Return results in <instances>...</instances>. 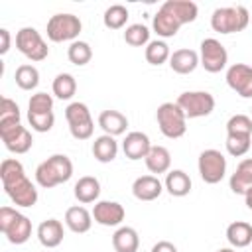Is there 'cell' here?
<instances>
[{"label":"cell","mask_w":252,"mask_h":252,"mask_svg":"<svg viewBox=\"0 0 252 252\" xmlns=\"http://www.w3.org/2000/svg\"><path fill=\"white\" fill-rule=\"evenodd\" d=\"M102 22L108 30H120L126 26L128 22V8L122 6V4H112L104 10V16H102Z\"/></svg>","instance_id":"33"},{"label":"cell","mask_w":252,"mask_h":252,"mask_svg":"<svg viewBox=\"0 0 252 252\" xmlns=\"http://www.w3.org/2000/svg\"><path fill=\"white\" fill-rule=\"evenodd\" d=\"M16 47L22 55H26L30 61H43L49 55V47L43 41L41 33L35 28H22L16 33Z\"/></svg>","instance_id":"6"},{"label":"cell","mask_w":252,"mask_h":252,"mask_svg":"<svg viewBox=\"0 0 252 252\" xmlns=\"http://www.w3.org/2000/svg\"><path fill=\"white\" fill-rule=\"evenodd\" d=\"M0 122H20V108L18 104L4 96L2 98V108H0Z\"/></svg>","instance_id":"41"},{"label":"cell","mask_w":252,"mask_h":252,"mask_svg":"<svg viewBox=\"0 0 252 252\" xmlns=\"http://www.w3.org/2000/svg\"><path fill=\"white\" fill-rule=\"evenodd\" d=\"M126 217V211L116 201H96L93 207V219L94 222L102 226H118Z\"/></svg>","instance_id":"12"},{"label":"cell","mask_w":252,"mask_h":252,"mask_svg":"<svg viewBox=\"0 0 252 252\" xmlns=\"http://www.w3.org/2000/svg\"><path fill=\"white\" fill-rule=\"evenodd\" d=\"M4 191L18 207H33L37 203V189L28 177H22L12 185H4Z\"/></svg>","instance_id":"13"},{"label":"cell","mask_w":252,"mask_h":252,"mask_svg":"<svg viewBox=\"0 0 252 252\" xmlns=\"http://www.w3.org/2000/svg\"><path fill=\"white\" fill-rule=\"evenodd\" d=\"M152 252H177V248L169 240H159V242H156L152 246Z\"/></svg>","instance_id":"43"},{"label":"cell","mask_w":252,"mask_h":252,"mask_svg":"<svg viewBox=\"0 0 252 252\" xmlns=\"http://www.w3.org/2000/svg\"><path fill=\"white\" fill-rule=\"evenodd\" d=\"M152 26H154V32H156L159 37H173V35L179 32L181 22H179L175 16H171L167 10L159 8L158 14L154 16Z\"/></svg>","instance_id":"28"},{"label":"cell","mask_w":252,"mask_h":252,"mask_svg":"<svg viewBox=\"0 0 252 252\" xmlns=\"http://www.w3.org/2000/svg\"><path fill=\"white\" fill-rule=\"evenodd\" d=\"M197 167H199V175L205 183L209 185H215L219 181H222L224 173H226V158L219 152V150H203L201 156H199V161H197Z\"/></svg>","instance_id":"9"},{"label":"cell","mask_w":252,"mask_h":252,"mask_svg":"<svg viewBox=\"0 0 252 252\" xmlns=\"http://www.w3.org/2000/svg\"><path fill=\"white\" fill-rule=\"evenodd\" d=\"M163 185L156 175H142L132 183V193L138 201H154L161 195Z\"/></svg>","instance_id":"16"},{"label":"cell","mask_w":252,"mask_h":252,"mask_svg":"<svg viewBox=\"0 0 252 252\" xmlns=\"http://www.w3.org/2000/svg\"><path fill=\"white\" fill-rule=\"evenodd\" d=\"M144 161H146V167H148L152 173L159 175V173L169 171L171 154H169V150L163 148V146H152V150H150V154L146 156Z\"/></svg>","instance_id":"29"},{"label":"cell","mask_w":252,"mask_h":252,"mask_svg":"<svg viewBox=\"0 0 252 252\" xmlns=\"http://www.w3.org/2000/svg\"><path fill=\"white\" fill-rule=\"evenodd\" d=\"M124 41L132 47H142L150 43V30L144 24H132L124 32Z\"/></svg>","instance_id":"36"},{"label":"cell","mask_w":252,"mask_h":252,"mask_svg":"<svg viewBox=\"0 0 252 252\" xmlns=\"http://www.w3.org/2000/svg\"><path fill=\"white\" fill-rule=\"evenodd\" d=\"M171 57V51H169V45L161 39H154L146 45V61L150 65H161L165 63L167 59Z\"/></svg>","instance_id":"34"},{"label":"cell","mask_w":252,"mask_h":252,"mask_svg":"<svg viewBox=\"0 0 252 252\" xmlns=\"http://www.w3.org/2000/svg\"><path fill=\"white\" fill-rule=\"evenodd\" d=\"M177 104L187 118H201L215 110V96L207 91H185L177 96Z\"/></svg>","instance_id":"7"},{"label":"cell","mask_w":252,"mask_h":252,"mask_svg":"<svg viewBox=\"0 0 252 252\" xmlns=\"http://www.w3.org/2000/svg\"><path fill=\"white\" fill-rule=\"evenodd\" d=\"M250 22V14L244 6H226L217 8L211 16V28L219 33H236L242 32Z\"/></svg>","instance_id":"3"},{"label":"cell","mask_w":252,"mask_h":252,"mask_svg":"<svg viewBox=\"0 0 252 252\" xmlns=\"http://www.w3.org/2000/svg\"><path fill=\"white\" fill-rule=\"evenodd\" d=\"M252 136H244V134H226V152L234 158H242L250 146H252Z\"/></svg>","instance_id":"37"},{"label":"cell","mask_w":252,"mask_h":252,"mask_svg":"<svg viewBox=\"0 0 252 252\" xmlns=\"http://www.w3.org/2000/svg\"><path fill=\"white\" fill-rule=\"evenodd\" d=\"M22 177H26V171H24V165H22L18 159H14V158L2 159V163H0L2 187H4V185H12V183H16V181L22 179Z\"/></svg>","instance_id":"32"},{"label":"cell","mask_w":252,"mask_h":252,"mask_svg":"<svg viewBox=\"0 0 252 252\" xmlns=\"http://www.w3.org/2000/svg\"><path fill=\"white\" fill-rule=\"evenodd\" d=\"M53 94L61 100H69L73 98V94L77 93V81L71 73H59L55 79H53Z\"/></svg>","instance_id":"30"},{"label":"cell","mask_w":252,"mask_h":252,"mask_svg":"<svg viewBox=\"0 0 252 252\" xmlns=\"http://www.w3.org/2000/svg\"><path fill=\"white\" fill-rule=\"evenodd\" d=\"M201 65L205 67V71L209 73H219L226 67L228 63V53L224 49V45L215 39V37H207L201 41V55H199Z\"/></svg>","instance_id":"10"},{"label":"cell","mask_w":252,"mask_h":252,"mask_svg":"<svg viewBox=\"0 0 252 252\" xmlns=\"http://www.w3.org/2000/svg\"><path fill=\"white\" fill-rule=\"evenodd\" d=\"M228 185H230V191L232 193L246 195V191L252 187V158H246V159H242L236 165L234 173L230 175Z\"/></svg>","instance_id":"18"},{"label":"cell","mask_w":252,"mask_h":252,"mask_svg":"<svg viewBox=\"0 0 252 252\" xmlns=\"http://www.w3.org/2000/svg\"><path fill=\"white\" fill-rule=\"evenodd\" d=\"M197 65H201V61H199V53L193 49H175L169 57V67L179 75L193 73Z\"/></svg>","instance_id":"19"},{"label":"cell","mask_w":252,"mask_h":252,"mask_svg":"<svg viewBox=\"0 0 252 252\" xmlns=\"http://www.w3.org/2000/svg\"><path fill=\"white\" fill-rule=\"evenodd\" d=\"M14 79H16V85L22 89V91H33L37 85H39V71L33 67V65H20L14 73Z\"/></svg>","instance_id":"31"},{"label":"cell","mask_w":252,"mask_h":252,"mask_svg":"<svg viewBox=\"0 0 252 252\" xmlns=\"http://www.w3.org/2000/svg\"><path fill=\"white\" fill-rule=\"evenodd\" d=\"M150 150H152V142H150L148 134H144V132H130V134H126V138L122 142L124 156L128 159H134V161L142 159V158L146 159Z\"/></svg>","instance_id":"14"},{"label":"cell","mask_w":252,"mask_h":252,"mask_svg":"<svg viewBox=\"0 0 252 252\" xmlns=\"http://www.w3.org/2000/svg\"><path fill=\"white\" fill-rule=\"evenodd\" d=\"M65 224H67L69 230H73L77 234L89 232L91 230V224H93V213H89L83 205L69 207L65 211Z\"/></svg>","instance_id":"17"},{"label":"cell","mask_w":252,"mask_h":252,"mask_svg":"<svg viewBox=\"0 0 252 252\" xmlns=\"http://www.w3.org/2000/svg\"><path fill=\"white\" fill-rule=\"evenodd\" d=\"M226 134H244L252 136V118L246 114H234L226 122Z\"/></svg>","instance_id":"38"},{"label":"cell","mask_w":252,"mask_h":252,"mask_svg":"<svg viewBox=\"0 0 252 252\" xmlns=\"http://www.w3.org/2000/svg\"><path fill=\"white\" fill-rule=\"evenodd\" d=\"M163 187L167 189V193L171 197H185L191 191V177L183 169H171L165 175Z\"/></svg>","instance_id":"24"},{"label":"cell","mask_w":252,"mask_h":252,"mask_svg":"<svg viewBox=\"0 0 252 252\" xmlns=\"http://www.w3.org/2000/svg\"><path fill=\"white\" fill-rule=\"evenodd\" d=\"M118 154V142L114 140V136H108V134H102L98 138H94L93 142V156L96 161L100 163H108L116 158Z\"/></svg>","instance_id":"27"},{"label":"cell","mask_w":252,"mask_h":252,"mask_svg":"<svg viewBox=\"0 0 252 252\" xmlns=\"http://www.w3.org/2000/svg\"><path fill=\"white\" fill-rule=\"evenodd\" d=\"M226 240L234 248H244L252 244V224L244 220H234L226 226Z\"/></svg>","instance_id":"25"},{"label":"cell","mask_w":252,"mask_h":252,"mask_svg":"<svg viewBox=\"0 0 252 252\" xmlns=\"http://www.w3.org/2000/svg\"><path fill=\"white\" fill-rule=\"evenodd\" d=\"M112 246L116 252H138L140 236L132 226H120L112 234Z\"/></svg>","instance_id":"26"},{"label":"cell","mask_w":252,"mask_h":252,"mask_svg":"<svg viewBox=\"0 0 252 252\" xmlns=\"http://www.w3.org/2000/svg\"><path fill=\"white\" fill-rule=\"evenodd\" d=\"M244 201H246V207L252 211V187L246 191V195H244Z\"/></svg>","instance_id":"45"},{"label":"cell","mask_w":252,"mask_h":252,"mask_svg":"<svg viewBox=\"0 0 252 252\" xmlns=\"http://www.w3.org/2000/svg\"><path fill=\"white\" fill-rule=\"evenodd\" d=\"M228 87L242 98H252V67L246 63H234L226 69Z\"/></svg>","instance_id":"11"},{"label":"cell","mask_w":252,"mask_h":252,"mask_svg":"<svg viewBox=\"0 0 252 252\" xmlns=\"http://www.w3.org/2000/svg\"><path fill=\"white\" fill-rule=\"evenodd\" d=\"M250 110H252V108H250Z\"/></svg>","instance_id":"47"},{"label":"cell","mask_w":252,"mask_h":252,"mask_svg":"<svg viewBox=\"0 0 252 252\" xmlns=\"http://www.w3.org/2000/svg\"><path fill=\"white\" fill-rule=\"evenodd\" d=\"M2 234H4V236L8 238V242H12V244H24V242H28L30 236H32V220H30L26 215L18 213L16 219L12 220V224H10Z\"/></svg>","instance_id":"23"},{"label":"cell","mask_w":252,"mask_h":252,"mask_svg":"<svg viewBox=\"0 0 252 252\" xmlns=\"http://www.w3.org/2000/svg\"><path fill=\"white\" fill-rule=\"evenodd\" d=\"M65 118L69 124V132L75 140H89L94 132V122L91 110L85 102H71L65 108Z\"/></svg>","instance_id":"5"},{"label":"cell","mask_w":252,"mask_h":252,"mask_svg":"<svg viewBox=\"0 0 252 252\" xmlns=\"http://www.w3.org/2000/svg\"><path fill=\"white\" fill-rule=\"evenodd\" d=\"M73 175V161L65 154H53L41 161L35 169V181L43 189H53L61 183H67Z\"/></svg>","instance_id":"1"},{"label":"cell","mask_w":252,"mask_h":252,"mask_svg":"<svg viewBox=\"0 0 252 252\" xmlns=\"http://www.w3.org/2000/svg\"><path fill=\"white\" fill-rule=\"evenodd\" d=\"M0 39H2V43H0V53L4 55V53H8V49H10V32H8L6 28H0Z\"/></svg>","instance_id":"44"},{"label":"cell","mask_w":252,"mask_h":252,"mask_svg":"<svg viewBox=\"0 0 252 252\" xmlns=\"http://www.w3.org/2000/svg\"><path fill=\"white\" fill-rule=\"evenodd\" d=\"M28 122L32 126V130H35V132H49L55 124V114L53 112H43V114L28 112Z\"/></svg>","instance_id":"39"},{"label":"cell","mask_w":252,"mask_h":252,"mask_svg":"<svg viewBox=\"0 0 252 252\" xmlns=\"http://www.w3.org/2000/svg\"><path fill=\"white\" fill-rule=\"evenodd\" d=\"M98 126L108 136H120L128 128V118L120 110H102L98 114Z\"/></svg>","instance_id":"21"},{"label":"cell","mask_w":252,"mask_h":252,"mask_svg":"<svg viewBox=\"0 0 252 252\" xmlns=\"http://www.w3.org/2000/svg\"><path fill=\"white\" fill-rule=\"evenodd\" d=\"M156 120L165 138H181L187 132V116L177 102H163L156 110Z\"/></svg>","instance_id":"2"},{"label":"cell","mask_w":252,"mask_h":252,"mask_svg":"<svg viewBox=\"0 0 252 252\" xmlns=\"http://www.w3.org/2000/svg\"><path fill=\"white\" fill-rule=\"evenodd\" d=\"M67 57H69V61H71L73 65L83 67V65H87V63L93 59V49H91V45H89L87 41L77 39V41H73V43L69 45Z\"/></svg>","instance_id":"35"},{"label":"cell","mask_w":252,"mask_h":252,"mask_svg":"<svg viewBox=\"0 0 252 252\" xmlns=\"http://www.w3.org/2000/svg\"><path fill=\"white\" fill-rule=\"evenodd\" d=\"M75 191V199L79 201V203H83V205H89V203H94L96 199H98V195H100V183H98V179L96 177H93V175H83L77 183H75V187H73Z\"/></svg>","instance_id":"22"},{"label":"cell","mask_w":252,"mask_h":252,"mask_svg":"<svg viewBox=\"0 0 252 252\" xmlns=\"http://www.w3.org/2000/svg\"><path fill=\"white\" fill-rule=\"evenodd\" d=\"M161 8L167 10L171 16H175L181 22V26L195 22L197 20V14H199L197 4L191 2V0H165L161 4Z\"/></svg>","instance_id":"20"},{"label":"cell","mask_w":252,"mask_h":252,"mask_svg":"<svg viewBox=\"0 0 252 252\" xmlns=\"http://www.w3.org/2000/svg\"><path fill=\"white\" fill-rule=\"evenodd\" d=\"M16 215H18V211L12 209V207H2L0 209V230L2 232L12 224V220L16 219Z\"/></svg>","instance_id":"42"},{"label":"cell","mask_w":252,"mask_h":252,"mask_svg":"<svg viewBox=\"0 0 252 252\" xmlns=\"http://www.w3.org/2000/svg\"><path fill=\"white\" fill-rule=\"evenodd\" d=\"M217 252H236V250H232V248H220V250H217Z\"/></svg>","instance_id":"46"},{"label":"cell","mask_w":252,"mask_h":252,"mask_svg":"<svg viewBox=\"0 0 252 252\" xmlns=\"http://www.w3.org/2000/svg\"><path fill=\"white\" fill-rule=\"evenodd\" d=\"M83 24L79 20V16L75 14H55L47 20V37L55 43L61 41H77V35L81 33Z\"/></svg>","instance_id":"4"},{"label":"cell","mask_w":252,"mask_h":252,"mask_svg":"<svg viewBox=\"0 0 252 252\" xmlns=\"http://www.w3.org/2000/svg\"><path fill=\"white\" fill-rule=\"evenodd\" d=\"M28 112H37V114L53 112V98H51V94H47V93L32 94V98L28 102Z\"/></svg>","instance_id":"40"},{"label":"cell","mask_w":252,"mask_h":252,"mask_svg":"<svg viewBox=\"0 0 252 252\" xmlns=\"http://www.w3.org/2000/svg\"><path fill=\"white\" fill-rule=\"evenodd\" d=\"M0 138L8 152L26 154L33 146V138L26 126L20 122H0Z\"/></svg>","instance_id":"8"},{"label":"cell","mask_w":252,"mask_h":252,"mask_svg":"<svg viewBox=\"0 0 252 252\" xmlns=\"http://www.w3.org/2000/svg\"><path fill=\"white\" fill-rule=\"evenodd\" d=\"M63 236H65L63 224H61V220H57V219H45V220H41L39 226H37V240H39V244L45 246V248H55V246H59V244L63 242Z\"/></svg>","instance_id":"15"}]
</instances>
